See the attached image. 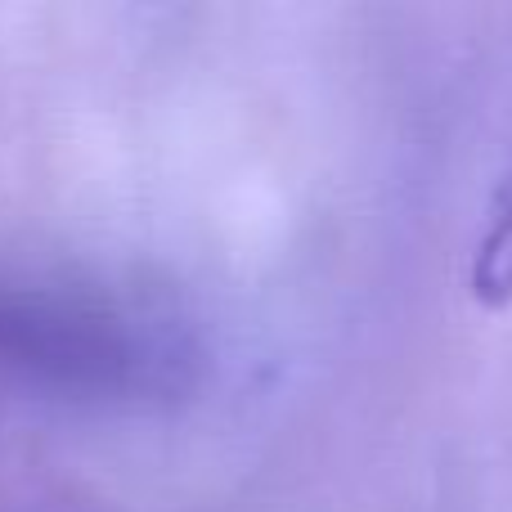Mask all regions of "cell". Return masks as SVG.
I'll list each match as a JSON object with an SVG mask.
<instances>
[{"label": "cell", "instance_id": "6da1fadb", "mask_svg": "<svg viewBox=\"0 0 512 512\" xmlns=\"http://www.w3.org/2000/svg\"><path fill=\"white\" fill-rule=\"evenodd\" d=\"M472 292L490 306L512 301V176L490 203L486 230H481V243L472 252Z\"/></svg>", "mask_w": 512, "mask_h": 512}]
</instances>
